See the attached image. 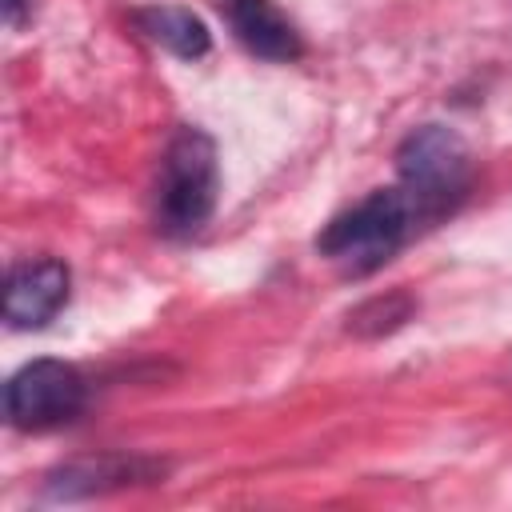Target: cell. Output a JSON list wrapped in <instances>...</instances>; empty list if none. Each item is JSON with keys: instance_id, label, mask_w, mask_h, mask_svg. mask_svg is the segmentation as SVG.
Returning a JSON list of instances; mask_svg holds the SVG:
<instances>
[{"instance_id": "6da1fadb", "label": "cell", "mask_w": 512, "mask_h": 512, "mask_svg": "<svg viewBox=\"0 0 512 512\" xmlns=\"http://www.w3.org/2000/svg\"><path fill=\"white\" fill-rule=\"evenodd\" d=\"M420 224H428V220L400 184L396 188H376L360 204H352L348 212L332 216L320 228L316 252L328 256L332 264H340L352 276H368L384 260H392Z\"/></svg>"}, {"instance_id": "7a4b0ae2", "label": "cell", "mask_w": 512, "mask_h": 512, "mask_svg": "<svg viewBox=\"0 0 512 512\" xmlns=\"http://www.w3.org/2000/svg\"><path fill=\"white\" fill-rule=\"evenodd\" d=\"M220 192V164H216V140L204 128H176L156 180V224L168 236H192L200 232L216 212Z\"/></svg>"}, {"instance_id": "3957f363", "label": "cell", "mask_w": 512, "mask_h": 512, "mask_svg": "<svg viewBox=\"0 0 512 512\" xmlns=\"http://www.w3.org/2000/svg\"><path fill=\"white\" fill-rule=\"evenodd\" d=\"M396 172L424 220H436L452 212L468 188V144L448 124H420L400 140Z\"/></svg>"}, {"instance_id": "277c9868", "label": "cell", "mask_w": 512, "mask_h": 512, "mask_svg": "<svg viewBox=\"0 0 512 512\" xmlns=\"http://www.w3.org/2000/svg\"><path fill=\"white\" fill-rule=\"evenodd\" d=\"M88 400V384L68 360H32L4 384V416L12 428L44 432L80 416Z\"/></svg>"}, {"instance_id": "5b68a950", "label": "cell", "mask_w": 512, "mask_h": 512, "mask_svg": "<svg viewBox=\"0 0 512 512\" xmlns=\"http://www.w3.org/2000/svg\"><path fill=\"white\" fill-rule=\"evenodd\" d=\"M68 288H72V272L64 260L56 256L20 260L8 268L4 280V320L20 332L44 328L68 304Z\"/></svg>"}, {"instance_id": "8992f818", "label": "cell", "mask_w": 512, "mask_h": 512, "mask_svg": "<svg viewBox=\"0 0 512 512\" xmlns=\"http://www.w3.org/2000/svg\"><path fill=\"white\" fill-rule=\"evenodd\" d=\"M156 476H164V464L156 460L128 456V452H100V456H80V460L52 468L44 480V492L52 500H84V496H104V492L156 480Z\"/></svg>"}, {"instance_id": "52a82bcc", "label": "cell", "mask_w": 512, "mask_h": 512, "mask_svg": "<svg viewBox=\"0 0 512 512\" xmlns=\"http://www.w3.org/2000/svg\"><path fill=\"white\" fill-rule=\"evenodd\" d=\"M220 12L232 28V36L260 60L288 64L304 52V40L296 24L280 12L276 0H220Z\"/></svg>"}, {"instance_id": "ba28073f", "label": "cell", "mask_w": 512, "mask_h": 512, "mask_svg": "<svg viewBox=\"0 0 512 512\" xmlns=\"http://www.w3.org/2000/svg\"><path fill=\"white\" fill-rule=\"evenodd\" d=\"M136 24H140V32H144L152 44L168 48V52L180 56V60H200V56H208V48H212L208 24H204L192 8H180V4H152V8H140V12H136Z\"/></svg>"}, {"instance_id": "9c48e42d", "label": "cell", "mask_w": 512, "mask_h": 512, "mask_svg": "<svg viewBox=\"0 0 512 512\" xmlns=\"http://www.w3.org/2000/svg\"><path fill=\"white\" fill-rule=\"evenodd\" d=\"M412 316H416V300L408 292H380L348 312V332L360 340H380V336H392L396 328H404Z\"/></svg>"}, {"instance_id": "30bf717a", "label": "cell", "mask_w": 512, "mask_h": 512, "mask_svg": "<svg viewBox=\"0 0 512 512\" xmlns=\"http://www.w3.org/2000/svg\"><path fill=\"white\" fill-rule=\"evenodd\" d=\"M20 16H24V0H4V20H8V28H16Z\"/></svg>"}]
</instances>
